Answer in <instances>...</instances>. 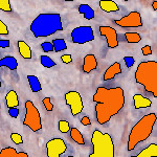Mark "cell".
I'll list each match as a JSON object with an SVG mask.
<instances>
[{
	"label": "cell",
	"mask_w": 157,
	"mask_h": 157,
	"mask_svg": "<svg viewBox=\"0 0 157 157\" xmlns=\"http://www.w3.org/2000/svg\"><path fill=\"white\" fill-rule=\"evenodd\" d=\"M92 101L95 103V117L98 123L105 125L123 109L125 94L121 87H98Z\"/></svg>",
	"instance_id": "cell-1"
},
{
	"label": "cell",
	"mask_w": 157,
	"mask_h": 157,
	"mask_svg": "<svg viewBox=\"0 0 157 157\" xmlns=\"http://www.w3.org/2000/svg\"><path fill=\"white\" fill-rule=\"evenodd\" d=\"M62 30V19L57 13L40 14L30 24V32L36 38H46Z\"/></svg>",
	"instance_id": "cell-2"
},
{
	"label": "cell",
	"mask_w": 157,
	"mask_h": 157,
	"mask_svg": "<svg viewBox=\"0 0 157 157\" xmlns=\"http://www.w3.org/2000/svg\"><path fill=\"white\" fill-rule=\"evenodd\" d=\"M156 124V114L149 113L140 118L131 129L128 137V151H132L138 144L147 140L152 134L153 128Z\"/></svg>",
	"instance_id": "cell-3"
},
{
	"label": "cell",
	"mask_w": 157,
	"mask_h": 157,
	"mask_svg": "<svg viewBox=\"0 0 157 157\" xmlns=\"http://www.w3.org/2000/svg\"><path fill=\"white\" fill-rule=\"evenodd\" d=\"M135 81L143 85L147 92L157 98V62L145 61L140 62L135 71Z\"/></svg>",
	"instance_id": "cell-4"
},
{
	"label": "cell",
	"mask_w": 157,
	"mask_h": 157,
	"mask_svg": "<svg viewBox=\"0 0 157 157\" xmlns=\"http://www.w3.org/2000/svg\"><path fill=\"white\" fill-rule=\"evenodd\" d=\"M92 153L89 157H114V144L111 135L103 133L100 130H94L91 137Z\"/></svg>",
	"instance_id": "cell-5"
},
{
	"label": "cell",
	"mask_w": 157,
	"mask_h": 157,
	"mask_svg": "<svg viewBox=\"0 0 157 157\" xmlns=\"http://www.w3.org/2000/svg\"><path fill=\"white\" fill-rule=\"evenodd\" d=\"M23 125L27 126L34 132H39L40 130H42L41 115L32 101L25 102V116L23 120Z\"/></svg>",
	"instance_id": "cell-6"
},
{
	"label": "cell",
	"mask_w": 157,
	"mask_h": 157,
	"mask_svg": "<svg viewBox=\"0 0 157 157\" xmlns=\"http://www.w3.org/2000/svg\"><path fill=\"white\" fill-rule=\"evenodd\" d=\"M71 40L77 44H85L94 40V33L91 26H78L71 32Z\"/></svg>",
	"instance_id": "cell-7"
},
{
	"label": "cell",
	"mask_w": 157,
	"mask_h": 157,
	"mask_svg": "<svg viewBox=\"0 0 157 157\" xmlns=\"http://www.w3.org/2000/svg\"><path fill=\"white\" fill-rule=\"evenodd\" d=\"M64 98L66 105L69 106L72 116H77L82 112L83 109H84V104H83L82 97H81V94L78 91H68L64 95Z\"/></svg>",
	"instance_id": "cell-8"
},
{
	"label": "cell",
	"mask_w": 157,
	"mask_h": 157,
	"mask_svg": "<svg viewBox=\"0 0 157 157\" xmlns=\"http://www.w3.org/2000/svg\"><path fill=\"white\" fill-rule=\"evenodd\" d=\"M67 151V146L62 138H52L46 143L47 157H61Z\"/></svg>",
	"instance_id": "cell-9"
},
{
	"label": "cell",
	"mask_w": 157,
	"mask_h": 157,
	"mask_svg": "<svg viewBox=\"0 0 157 157\" xmlns=\"http://www.w3.org/2000/svg\"><path fill=\"white\" fill-rule=\"evenodd\" d=\"M115 24L121 27H141L143 26V19L138 12H130L123 18L115 20Z\"/></svg>",
	"instance_id": "cell-10"
},
{
	"label": "cell",
	"mask_w": 157,
	"mask_h": 157,
	"mask_svg": "<svg viewBox=\"0 0 157 157\" xmlns=\"http://www.w3.org/2000/svg\"><path fill=\"white\" fill-rule=\"evenodd\" d=\"M100 35L106 38L109 48H116L118 46V39L116 30L111 26H100Z\"/></svg>",
	"instance_id": "cell-11"
},
{
	"label": "cell",
	"mask_w": 157,
	"mask_h": 157,
	"mask_svg": "<svg viewBox=\"0 0 157 157\" xmlns=\"http://www.w3.org/2000/svg\"><path fill=\"white\" fill-rule=\"evenodd\" d=\"M98 67V61L94 55L89 54L84 58L83 63V71L85 73H90L92 70H95Z\"/></svg>",
	"instance_id": "cell-12"
},
{
	"label": "cell",
	"mask_w": 157,
	"mask_h": 157,
	"mask_svg": "<svg viewBox=\"0 0 157 157\" xmlns=\"http://www.w3.org/2000/svg\"><path fill=\"white\" fill-rule=\"evenodd\" d=\"M121 73V66L118 62H114L110 67L107 68V70L104 73L103 80L104 81H110L113 80L116 75Z\"/></svg>",
	"instance_id": "cell-13"
},
{
	"label": "cell",
	"mask_w": 157,
	"mask_h": 157,
	"mask_svg": "<svg viewBox=\"0 0 157 157\" xmlns=\"http://www.w3.org/2000/svg\"><path fill=\"white\" fill-rule=\"evenodd\" d=\"M133 102H134V108L135 109L148 108L152 105V101L141 94L133 95Z\"/></svg>",
	"instance_id": "cell-14"
},
{
	"label": "cell",
	"mask_w": 157,
	"mask_h": 157,
	"mask_svg": "<svg viewBox=\"0 0 157 157\" xmlns=\"http://www.w3.org/2000/svg\"><path fill=\"white\" fill-rule=\"evenodd\" d=\"M0 157H29L25 152H17L16 149L7 147L0 151Z\"/></svg>",
	"instance_id": "cell-15"
},
{
	"label": "cell",
	"mask_w": 157,
	"mask_h": 157,
	"mask_svg": "<svg viewBox=\"0 0 157 157\" xmlns=\"http://www.w3.org/2000/svg\"><path fill=\"white\" fill-rule=\"evenodd\" d=\"M6 103L9 109L11 108H18L19 106V98L15 90H10L6 95Z\"/></svg>",
	"instance_id": "cell-16"
},
{
	"label": "cell",
	"mask_w": 157,
	"mask_h": 157,
	"mask_svg": "<svg viewBox=\"0 0 157 157\" xmlns=\"http://www.w3.org/2000/svg\"><path fill=\"white\" fill-rule=\"evenodd\" d=\"M131 157H157V145L151 144L145 149H143V151L139 152L137 155Z\"/></svg>",
	"instance_id": "cell-17"
},
{
	"label": "cell",
	"mask_w": 157,
	"mask_h": 157,
	"mask_svg": "<svg viewBox=\"0 0 157 157\" xmlns=\"http://www.w3.org/2000/svg\"><path fill=\"white\" fill-rule=\"evenodd\" d=\"M0 67H7L10 70H16L18 67V62L14 57L7 56L0 59Z\"/></svg>",
	"instance_id": "cell-18"
},
{
	"label": "cell",
	"mask_w": 157,
	"mask_h": 157,
	"mask_svg": "<svg viewBox=\"0 0 157 157\" xmlns=\"http://www.w3.org/2000/svg\"><path fill=\"white\" fill-rule=\"evenodd\" d=\"M18 48H19V54L21 55L22 58H24L26 60L32 59V49H30V47L29 46L27 43L20 40V41H18Z\"/></svg>",
	"instance_id": "cell-19"
},
{
	"label": "cell",
	"mask_w": 157,
	"mask_h": 157,
	"mask_svg": "<svg viewBox=\"0 0 157 157\" xmlns=\"http://www.w3.org/2000/svg\"><path fill=\"white\" fill-rule=\"evenodd\" d=\"M100 6L104 12L106 13H114L120 11V6L114 1H100Z\"/></svg>",
	"instance_id": "cell-20"
},
{
	"label": "cell",
	"mask_w": 157,
	"mask_h": 157,
	"mask_svg": "<svg viewBox=\"0 0 157 157\" xmlns=\"http://www.w3.org/2000/svg\"><path fill=\"white\" fill-rule=\"evenodd\" d=\"M69 134H70V138H71L75 144H78V145H80V146L85 145L84 136H83L82 133L78 131V129L71 128V129H70V131H69Z\"/></svg>",
	"instance_id": "cell-21"
},
{
	"label": "cell",
	"mask_w": 157,
	"mask_h": 157,
	"mask_svg": "<svg viewBox=\"0 0 157 157\" xmlns=\"http://www.w3.org/2000/svg\"><path fill=\"white\" fill-rule=\"evenodd\" d=\"M78 13L82 14L84 16V18L87 20H91L94 18V11L88 4H81L78 6Z\"/></svg>",
	"instance_id": "cell-22"
},
{
	"label": "cell",
	"mask_w": 157,
	"mask_h": 157,
	"mask_svg": "<svg viewBox=\"0 0 157 157\" xmlns=\"http://www.w3.org/2000/svg\"><path fill=\"white\" fill-rule=\"evenodd\" d=\"M27 80H29L30 89H32L33 92H39L42 89L41 83H40L39 78L36 75H27Z\"/></svg>",
	"instance_id": "cell-23"
},
{
	"label": "cell",
	"mask_w": 157,
	"mask_h": 157,
	"mask_svg": "<svg viewBox=\"0 0 157 157\" xmlns=\"http://www.w3.org/2000/svg\"><path fill=\"white\" fill-rule=\"evenodd\" d=\"M52 46H54V52H62V50H65L67 48L66 42H65L64 39H55L52 41Z\"/></svg>",
	"instance_id": "cell-24"
},
{
	"label": "cell",
	"mask_w": 157,
	"mask_h": 157,
	"mask_svg": "<svg viewBox=\"0 0 157 157\" xmlns=\"http://www.w3.org/2000/svg\"><path fill=\"white\" fill-rule=\"evenodd\" d=\"M124 37L128 43H139L141 40V36L137 33H126Z\"/></svg>",
	"instance_id": "cell-25"
},
{
	"label": "cell",
	"mask_w": 157,
	"mask_h": 157,
	"mask_svg": "<svg viewBox=\"0 0 157 157\" xmlns=\"http://www.w3.org/2000/svg\"><path fill=\"white\" fill-rule=\"evenodd\" d=\"M40 61H41V64L45 68H52V67L56 66V62H55V61L52 60L49 57H47V56H45V55L41 56V59H40Z\"/></svg>",
	"instance_id": "cell-26"
},
{
	"label": "cell",
	"mask_w": 157,
	"mask_h": 157,
	"mask_svg": "<svg viewBox=\"0 0 157 157\" xmlns=\"http://www.w3.org/2000/svg\"><path fill=\"white\" fill-rule=\"evenodd\" d=\"M58 127H59V131L62 133H67L70 131V125L67 121H59L58 123Z\"/></svg>",
	"instance_id": "cell-27"
},
{
	"label": "cell",
	"mask_w": 157,
	"mask_h": 157,
	"mask_svg": "<svg viewBox=\"0 0 157 157\" xmlns=\"http://www.w3.org/2000/svg\"><path fill=\"white\" fill-rule=\"evenodd\" d=\"M0 10L3 12H12L11 2L9 0H0Z\"/></svg>",
	"instance_id": "cell-28"
},
{
	"label": "cell",
	"mask_w": 157,
	"mask_h": 157,
	"mask_svg": "<svg viewBox=\"0 0 157 157\" xmlns=\"http://www.w3.org/2000/svg\"><path fill=\"white\" fill-rule=\"evenodd\" d=\"M11 139L13 140V143L16 144V145H21L23 143V138H22V136L19 133H12Z\"/></svg>",
	"instance_id": "cell-29"
},
{
	"label": "cell",
	"mask_w": 157,
	"mask_h": 157,
	"mask_svg": "<svg viewBox=\"0 0 157 157\" xmlns=\"http://www.w3.org/2000/svg\"><path fill=\"white\" fill-rule=\"evenodd\" d=\"M41 47L44 52H54V46H52V43H50V42H43L41 44Z\"/></svg>",
	"instance_id": "cell-30"
},
{
	"label": "cell",
	"mask_w": 157,
	"mask_h": 157,
	"mask_svg": "<svg viewBox=\"0 0 157 157\" xmlns=\"http://www.w3.org/2000/svg\"><path fill=\"white\" fill-rule=\"evenodd\" d=\"M43 105L45 106V109H46L47 111H52V109H54V105L50 102V98H43Z\"/></svg>",
	"instance_id": "cell-31"
},
{
	"label": "cell",
	"mask_w": 157,
	"mask_h": 157,
	"mask_svg": "<svg viewBox=\"0 0 157 157\" xmlns=\"http://www.w3.org/2000/svg\"><path fill=\"white\" fill-rule=\"evenodd\" d=\"M9 33L10 32H9L7 26L1 21V20H0V35H2V36H7V35H9Z\"/></svg>",
	"instance_id": "cell-32"
},
{
	"label": "cell",
	"mask_w": 157,
	"mask_h": 157,
	"mask_svg": "<svg viewBox=\"0 0 157 157\" xmlns=\"http://www.w3.org/2000/svg\"><path fill=\"white\" fill-rule=\"evenodd\" d=\"M124 61H125L126 66L128 68H130L132 65H134V62H135V60H134L133 57H125L124 58Z\"/></svg>",
	"instance_id": "cell-33"
},
{
	"label": "cell",
	"mask_w": 157,
	"mask_h": 157,
	"mask_svg": "<svg viewBox=\"0 0 157 157\" xmlns=\"http://www.w3.org/2000/svg\"><path fill=\"white\" fill-rule=\"evenodd\" d=\"M61 60H62V62L65 63V64H69V63L72 62V57H71V55H63L62 57H61Z\"/></svg>",
	"instance_id": "cell-34"
},
{
	"label": "cell",
	"mask_w": 157,
	"mask_h": 157,
	"mask_svg": "<svg viewBox=\"0 0 157 157\" xmlns=\"http://www.w3.org/2000/svg\"><path fill=\"white\" fill-rule=\"evenodd\" d=\"M141 52H143L144 56H150L152 55V48L150 45H145V46L141 48Z\"/></svg>",
	"instance_id": "cell-35"
},
{
	"label": "cell",
	"mask_w": 157,
	"mask_h": 157,
	"mask_svg": "<svg viewBox=\"0 0 157 157\" xmlns=\"http://www.w3.org/2000/svg\"><path fill=\"white\" fill-rule=\"evenodd\" d=\"M9 113L12 117L16 118L17 116L19 115V109L18 108H11V109H9Z\"/></svg>",
	"instance_id": "cell-36"
},
{
	"label": "cell",
	"mask_w": 157,
	"mask_h": 157,
	"mask_svg": "<svg viewBox=\"0 0 157 157\" xmlns=\"http://www.w3.org/2000/svg\"><path fill=\"white\" fill-rule=\"evenodd\" d=\"M81 123H82V125H84V126H89L91 124V121L88 116H84V117L81 118Z\"/></svg>",
	"instance_id": "cell-37"
},
{
	"label": "cell",
	"mask_w": 157,
	"mask_h": 157,
	"mask_svg": "<svg viewBox=\"0 0 157 157\" xmlns=\"http://www.w3.org/2000/svg\"><path fill=\"white\" fill-rule=\"evenodd\" d=\"M10 47L9 40H0V48H7Z\"/></svg>",
	"instance_id": "cell-38"
},
{
	"label": "cell",
	"mask_w": 157,
	"mask_h": 157,
	"mask_svg": "<svg viewBox=\"0 0 157 157\" xmlns=\"http://www.w3.org/2000/svg\"><path fill=\"white\" fill-rule=\"evenodd\" d=\"M153 6L154 11H156V10H157V1H154L153 2V6Z\"/></svg>",
	"instance_id": "cell-39"
},
{
	"label": "cell",
	"mask_w": 157,
	"mask_h": 157,
	"mask_svg": "<svg viewBox=\"0 0 157 157\" xmlns=\"http://www.w3.org/2000/svg\"><path fill=\"white\" fill-rule=\"evenodd\" d=\"M0 87H1V77H0Z\"/></svg>",
	"instance_id": "cell-40"
},
{
	"label": "cell",
	"mask_w": 157,
	"mask_h": 157,
	"mask_svg": "<svg viewBox=\"0 0 157 157\" xmlns=\"http://www.w3.org/2000/svg\"><path fill=\"white\" fill-rule=\"evenodd\" d=\"M67 157H73L72 155H69V156H67Z\"/></svg>",
	"instance_id": "cell-41"
},
{
	"label": "cell",
	"mask_w": 157,
	"mask_h": 157,
	"mask_svg": "<svg viewBox=\"0 0 157 157\" xmlns=\"http://www.w3.org/2000/svg\"><path fill=\"white\" fill-rule=\"evenodd\" d=\"M0 107H1V106H0Z\"/></svg>",
	"instance_id": "cell-42"
}]
</instances>
